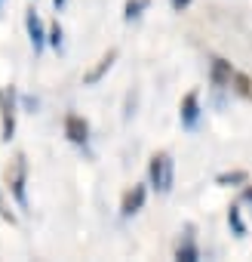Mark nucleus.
Listing matches in <instances>:
<instances>
[{
	"mask_svg": "<svg viewBox=\"0 0 252 262\" xmlns=\"http://www.w3.org/2000/svg\"><path fill=\"white\" fill-rule=\"evenodd\" d=\"M53 47H62V28L59 25H53V31H49V37H46Z\"/></svg>",
	"mask_w": 252,
	"mask_h": 262,
	"instance_id": "nucleus-15",
	"label": "nucleus"
},
{
	"mask_svg": "<svg viewBox=\"0 0 252 262\" xmlns=\"http://www.w3.org/2000/svg\"><path fill=\"white\" fill-rule=\"evenodd\" d=\"M148 176H151V185H154L160 194H169V191H172V179H175L172 158H169L166 151L154 155V158H151V167H148Z\"/></svg>",
	"mask_w": 252,
	"mask_h": 262,
	"instance_id": "nucleus-1",
	"label": "nucleus"
},
{
	"mask_svg": "<svg viewBox=\"0 0 252 262\" xmlns=\"http://www.w3.org/2000/svg\"><path fill=\"white\" fill-rule=\"evenodd\" d=\"M65 136H68L74 145H83V142L89 139V123H86L83 117H77V114H68V117H65Z\"/></svg>",
	"mask_w": 252,
	"mask_h": 262,
	"instance_id": "nucleus-3",
	"label": "nucleus"
},
{
	"mask_svg": "<svg viewBox=\"0 0 252 262\" xmlns=\"http://www.w3.org/2000/svg\"><path fill=\"white\" fill-rule=\"evenodd\" d=\"M0 111H4V142H10L16 136V102H13V90L0 93Z\"/></svg>",
	"mask_w": 252,
	"mask_h": 262,
	"instance_id": "nucleus-2",
	"label": "nucleus"
},
{
	"mask_svg": "<svg viewBox=\"0 0 252 262\" xmlns=\"http://www.w3.org/2000/svg\"><path fill=\"white\" fill-rule=\"evenodd\" d=\"M25 173H28V164H25V155H19V158H16V173H13V179H10L13 198L19 201V207H28V198H25Z\"/></svg>",
	"mask_w": 252,
	"mask_h": 262,
	"instance_id": "nucleus-4",
	"label": "nucleus"
},
{
	"mask_svg": "<svg viewBox=\"0 0 252 262\" xmlns=\"http://www.w3.org/2000/svg\"><path fill=\"white\" fill-rule=\"evenodd\" d=\"M53 4H56V7H59V10H62V7H65V0H53Z\"/></svg>",
	"mask_w": 252,
	"mask_h": 262,
	"instance_id": "nucleus-18",
	"label": "nucleus"
},
{
	"mask_svg": "<svg viewBox=\"0 0 252 262\" xmlns=\"http://www.w3.org/2000/svg\"><path fill=\"white\" fill-rule=\"evenodd\" d=\"M243 198H246V201L252 204V188H246V191H243Z\"/></svg>",
	"mask_w": 252,
	"mask_h": 262,
	"instance_id": "nucleus-17",
	"label": "nucleus"
},
{
	"mask_svg": "<svg viewBox=\"0 0 252 262\" xmlns=\"http://www.w3.org/2000/svg\"><path fill=\"white\" fill-rule=\"evenodd\" d=\"M114 59H117V50H108L102 59H98V65L83 77V83H98L102 77H105V71H111V65H114Z\"/></svg>",
	"mask_w": 252,
	"mask_h": 262,
	"instance_id": "nucleus-8",
	"label": "nucleus"
},
{
	"mask_svg": "<svg viewBox=\"0 0 252 262\" xmlns=\"http://www.w3.org/2000/svg\"><path fill=\"white\" fill-rule=\"evenodd\" d=\"M191 4V0H172V10H185Z\"/></svg>",
	"mask_w": 252,
	"mask_h": 262,
	"instance_id": "nucleus-16",
	"label": "nucleus"
},
{
	"mask_svg": "<svg viewBox=\"0 0 252 262\" xmlns=\"http://www.w3.org/2000/svg\"><path fill=\"white\" fill-rule=\"evenodd\" d=\"M197 117H200L197 93H188V96L182 99V123H185V126H194V123H197Z\"/></svg>",
	"mask_w": 252,
	"mask_h": 262,
	"instance_id": "nucleus-9",
	"label": "nucleus"
},
{
	"mask_svg": "<svg viewBox=\"0 0 252 262\" xmlns=\"http://www.w3.org/2000/svg\"><path fill=\"white\" fill-rule=\"evenodd\" d=\"M148 7V0H130V4H126V22H133V19H139L142 16V10Z\"/></svg>",
	"mask_w": 252,
	"mask_h": 262,
	"instance_id": "nucleus-11",
	"label": "nucleus"
},
{
	"mask_svg": "<svg viewBox=\"0 0 252 262\" xmlns=\"http://www.w3.org/2000/svg\"><path fill=\"white\" fill-rule=\"evenodd\" d=\"M25 22H28V34H31V43H34V50L40 53V50H43V43H46V31H43V22H40V16H37L34 10H28Z\"/></svg>",
	"mask_w": 252,
	"mask_h": 262,
	"instance_id": "nucleus-6",
	"label": "nucleus"
},
{
	"mask_svg": "<svg viewBox=\"0 0 252 262\" xmlns=\"http://www.w3.org/2000/svg\"><path fill=\"white\" fill-rule=\"evenodd\" d=\"M234 68H231V62H224V59H212V83L215 86H231L234 83Z\"/></svg>",
	"mask_w": 252,
	"mask_h": 262,
	"instance_id": "nucleus-7",
	"label": "nucleus"
},
{
	"mask_svg": "<svg viewBox=\"0 0 252 262\" xmlns=\"http://www.w3.org/2000/svg\"><path fill=\"white\" fill-rule=\"evenodd\" d=\"M228 222H231V228H234V234H237V237H243V234H246V225H243V219H240V210H237V207H231Z\"/></svg>",
	"mask_w": 252,
	"mask_h": 262,
	"instance_id": "nucleus-12",
	"label": "nucleus"
},
{
	"mask_svg": "<svg viewBox=\"0 0 252 262\" xmlns=\"http://www.w3.org/2000/svg\"><path fill=\"white\" fill-rule=\"evenodd\" d=\"M175 259H185V262H197V259H200V253H197V247H194L191 241H185V244H179V250H175Z\"/></svg>",
	"mask_w": 252,
	"mask_h": 262,
	"instance_id": "nucleus-10",
	"label": "nucleus"
},
{
	"mask_svg": "<svg viewBox=\"0 0 252 262\" xmlns=\"http://www.w3.org/2000/svg\"><path fill=\"white\" fill-rule=\"evenodd\" d=\"M234 83H237V93L240 96H252V80L246 74H234Z\"/></svg>",
	"mask_w": 252,
	"mask_h": 262,
	"instance_id": "nucleus-13",
	"label": "nucleus"
},
{
	"mask_svg": "<svg viewBox=\"0 0 252 262\" xmlns=\"http://www.w3.org/2000/svg\"><path fill=\"white\" fill-rule=\"evenodd\" d=\"M142 204H145V185H133V191H126V194H123L120 213H123V216H133V213L142 210Z\"/></svg>",
	"mask_w": 252,
	"mask_h": 262,
	"instance_id": "nucleus-5",
	"label": "nucleus"
},
{
	"mask_svg": "<svg viewBox=\"0 0 252 262\" xmlns=\"http://www.w3.org/2000/svg\"><path fill=\"white\" fill-rule=\"evenodd\" d=\"M249 176L243 173V170H237V173H221L218 176V185H231V182H246Z\"/></svg>",
	"mask_w": 252,
	"mask_h": 262,
	"instance_id": "nucleus-14",
	"label": "nucleus"
}]
</instances>
